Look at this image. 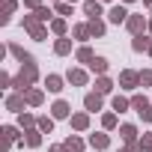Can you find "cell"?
I'll use <instances>...</instances> for the list:
<instances>
[{"label": "cell", "mask_w": 152, "mask_h": 152, "mask_svg": "<svg viewBox=\"0 0 152 152\" xmlns=\"http://www.w3.org/2000/svg\"><path fill=\"white\" fill-rule=\"evenodd\" d=\"M39 78V72H36V63H27V66H21V72L15 75V90L24 96L27 90H30V84Z\"/></svg>", "instance_id": "6da1fadb"}, {"label": "cell", "mask_w": 152, "mask_h": 152, "mask_svg": "<svg viewBox=\"0 0 152 152\" xmlns=\"http://www.w3.org/2000/svg\"><path fill=\"white\" fill-rule=\"evenodd\" d=\"M131 107H134L146 122H152V104H149V99H146V96H134V99H131Z\"/></svg>", "instance_id": "7a4b0ae2"}, {"label": "cell", "mask_w": 152, "mask_h": 152, "mask_svg": "<svg viewBox=\"0 0 152 152\" xmlns=\"http://www.w3.org/2000/svg\"><path fill=\"white\" fill-rule=\"evenodd\" d=\"M24 27H27V30H30V36H33V39H39V42L48 36V30L39 24V18H36V15H27V18H24Z\"/></svg>", "instance_id": "3957f363"}, {"label": "cell", "mask_w": 152, "mask_h": 152, "mask_svg": "<svg viewBox=\"0 0 152 152\" xmlns=\"http://www.w3.org/2000/svg\"><path fill=\"white\" fill-rule=\"evenodd\" d=\"M125 27H128L134 36H143V30H146V21H143V15H128Z\"/></svg>", "instance_id": "277c9868"}, {"label": "cell", "mask_w": 152, "mask_h": 152, "mask_svg": "<svg viewBox=\"0 0 152 152\" xmlns=\"http://www.w3.org/2000/svg\"><path fill=\"white\" fill-rule=\"evenodd\" d=\"M119 84H122L125 90H134V87L140 84V75H137V72H122V75H119Z\"/></svg>", "instance_id": "5b68a950"}, {"label": "cell", "mask_w": 152, "mask_h": 152, "mask_svg": "<svg viewBox=\"0 0 152 152\" xmlns=\"http://www.w3.org/2000/svg\"><path fill=\"white\" fill-rule=\"evenodd\" d=\"M51 113H54V119H66L69 113H72V107H69V102H54V107H51Z\"/></svg>", "instance_id": "8992f818"}, {"label": "cell", "mask_w": 152, "mask_h": 152, "mask_svg": "<svg viewBox=\"0 0 152 152\" xmlns=\"http://www.w3.org/2000/svg\"><path fill=\"white\" fill-rule=\"evenodd\" d=\"M84 107H87L90 113H96V110H102V96H99V93H90V96L84 99Z\"/></svg>", "instance_id": "52a82bcc"}, {"label": "cell", "mask_w": 152, "mask_h": 152, "mask_svg": "<svg viewBox=\"0 0 152 152\" xmlns=\"http://www.w3.org/2000/svg\"><path fill=\"white\" fill-rule=\"evenodd\" d=\"M107 18H110L113 24H122V21H128V9H125V6H113Z\"/></svg>", "instance_id": "ba28073f"}, {"label": "cell", "mask_w": 152, "mask_h": 152, "mask_svg": "<svg viewBox=\"0 0 152 152\" xmlns=\"http://www.w3.org/2000/svg\"><path fill=\"white\" fill-rule=\"evenodd\" d=\"M24 104H27V99H24V96H9V99H6V107H9V110H15V113H21V110H24Z\"/></svg>", "instance_id": "9c48e42d"}, {"label": "cell", "mask_w": 152, "mask_h": 152, "mask_svg": "<svg viewBox=\"0 0 152 152\" xmlns=\"http://www.w3.org/2000/svg\"><path fill=\"white\" fill-rule=\"evenodd\" d=\"M87 125H90V113H75V116H72V128L87 131Z\"/></svg>", "instance_id": "30bf717a"}, {"label": "cell", "mask_w": 152, "mask_h": 152, "mask_svg": "<svg viewBox=\"0 0 152 152\" xmlns=\"http://www.w3.org/2000/svg\"><path fill=\"white\" fill-rule=\"evenodd\" d=\"M84 12L90 15V21L93 18H99L102 15V3H99V0H87V3H84Z\"/></svg>", "instance_id": "8fae6325"}, {"label": "cell", "mask_w": 152, "mask_h": 152, "mask_svg": "<svg viewBox=\"0 0 152 152\" xmlns=\"http://www.w3.org/2000/svg\"><path fill=\"white\" fill-rule=\"evenodd\" d=\"M69 84H75V87H84V84H87V72H81V69H72V72H69Z\"/></svg>", "instance_id": "7c38bea8"}, {"label": "cell", "mask_w": 152, "mask_h": 152, "mask_svg": "<svg viewBox=\"0 0 152 152\" xmlns=\"http://www.w3.org/2000/svg\"><path fill=\"white\" fill-rule=\"evenodd\" d=\"M119 134H122V140H125L128 146H137V143H134V137H137V128H134V125H122Z\"/></svg>", "instance_id": "4fadbf2b"}, {"label": "cell", "mask_w": 152, "mask_h": 152, "mask_svg": "<svg viewBox=\"0 0 152 152\" xmlns=\"http://www.w3.org/2000/svg\"><path fill=\"white\" fill-rule=\"evenodd\" d=\"M90 146L93 149H107L110 140H107V134H90Z\"/></svg>", "instance_id": "5bb4252c"}, {"label": "cell", "mask_w": 152, "mask_h": 152, "mask_svg": "<svg viewBox=\"0 0 152 152\" xmlns=\"http://www.w3.org/2000/svg\"><path fill=\"white\" fill-rule=\"evenodd\" d=\"M45 87H48L51 93H60V90H63V78H60V75H48V78H45Z\"/></svg>", "instance_id": "9a60e30c"}, {"label": "cell", "mask_w": 152, "mask_h": 152, "mask_svg": "<svg viewBox=\"0 0 152 152\" xmlns=\"http://www.w3.org/2000/svg\"><path fill=\"white\" fill-rule=\"evenodd\" d=\"M63 146H66L69 152H84V140H78L75 134H72V137H66V143H63Z\"/></svg>", "instance_id": "2e32d148"}, {"label": "cell", "mask_w": 152, "mask_h": 152, "mask_svg": "<svg viewBox=\"0 0 152 152\" xmlns=\"http://www.w3.org/2000/svg\"><path fill=\"white\" fill-rule=\"evenodd\" d=\"M9 51H12V54H15V57H18V60H21L24 66H27V63H33V57H30V54H27L24 48H18V45H9Z\"/></svg>", "instance_id": "e0dca14e"}, {"label": "cell", "mask_w": 152, "mask_h": 152, "mask_svg": "<svg viewBox=\"0 0 152 152\" xmlns=\"http://www.w3.org/2000/svg\"><path fill=\"white\" fill-rule=\"evenodd\" d=\"M90 69H93L96 75H104V72H107V60H104V57H96V60L90 63Z\"/></svg>", "instance_id": "ac0fdd59"}, {"label": "cell", "mask_w": 152, "mask_h": 152, "mask_svg": "<svg viewBox=\"0 0 152 152\" xmlns=\"http://www.w3.org/2000/svg\"><path fill=\"white\" fill-rule=\"evenodd\" d=\"M110 90H113L110 78H99V81H96V93H99V96H104V93H110Z\"/></svg>", "instance_id": "d6986e66"}, {"label": "cell", "mask_w": 152, "mask_h": 152, "mask_svg": "<svg viewBox=\"0 0 152 152\" xmlns=\"http://www.w3.org/2000/svg\"><path fill=\"white\" fill-rule=\"evenodd\" d=\"M24 99H27V104H33V107H36V104H42V90H27V93H24Z\"/></svg>", "instance_id": "ffe728a7"}, {"label": "cell", "mask_w": 152, "mask_h": 152, "mask_svg": "<svg viewBox=\"0 0 152 152\" xmlns=\"http://www.w3.org/2000/svg\"><path fill=\"white\" fill-rule=\"evenodd\" d=\"M24 140H27V146H39L42 143V131H33L30 128V131H24Z\"/></svg>", "instance_id": "44dd1931"}, {"label": "cell", "mask_w": 152, "mask_h": 152, "mask_svg": "<svg viewBox=\"0 0 152 152\" xmlns=\"http://www.w3.org/2000/svg\"><path fill=\"white\" fill-rule=\"evenodd\" d=\"M90 33H93V36H104V21H102V18H93V21H90Z\"/></svg>", "instance_id": "7402d4cb"}, {"label": "cell", "mask_w": 152, "mask_h": 152, "mask_svg": "<svg viewBox=\"0 0 152 152\" xmlns=\"http://www.w3.org/2000/svg\"><path fill=\"white\" fill-rule=\"evenodd\" d=\"M149 42H152V39H146V36H134L131 48H134V51H149Z\"/></svg>", "instance_id": "603a6c76"}, {"label": "cell", "mask_w": 152, "mask_h": 152, "mask_svg": "<svg viewBox=\"0 0 152 152\" xmlns=\"http://www.w3.org/2000/svg\"><path fill=\"white\" fill-rule=\"evenodd\" d=\"M54 51H57V54L63 57V54H69V51H72V42H69V39H57V45H54Z\"/></svg>", "instance_id": "cb8c5ba5"}, {"label": "cell", "mask_w": 152, "mask_h": 152, "mask_svg": "<svg viewBox=\"0 0 152 152\" xmlns=\"http://www.w3.org/2000/svg\"><path fill=\"white\" fill-rule=\"evenodd\" d=\"M36 125H39V131H45V134H48V131L54 128V119H51V116H39V119H36Z\"/></svg>", "instance_id": "d4e9b609"}, {"label": "cell", "mask_w": 152, "mask_h": 152, "mask_svg": "<svg viewBox=\"0 0 152 152\" xmlns=\"http://www.w3.org/2000/svg\"><path fill=\"white\" fill-rule=\"evenodd\" d=\"M78 60H81V63H93L96 57H93V51H90V48L84 45V48H78Z\"/></svg>", "instance_id": "484cf974"}, {"label": "cell", "mask_w": 152, "mask_h": 152, "mask_svg": "<svg viewBox=\"0 0 152 152\" xmlns=\"http://www.w3.org/2000/svg\"><path fill=\"white\" fill-rule=\"evenodd\" d=\"M128 107H131V102H128V99H122V96H116V99H113V110H119V113H122V110H128Z\"/></svg>", "instance_id": "4316f807"}, {"label": "cell", "mask_w": 152, "mask_h": 152, "mask_svg": "<svg viewBox=\"0 0 152 152\" xmlns=\"http://www.w3.org/2000/svg\"><path fill=\"white\" fill-rule=\"evenodd\" d=\"M75 36H78V39H90L93 33H90V24H78V27H75Z\"/></svg>", "instance_id": "83f0119b"}, {"label": "cell", "mask_w": 152, "mask_h": 152, "mask_svg": "<svg viewBox=\"0 0 152 152\" xmlns=\"http://www.w3.org/2000/svg\"><path fill=\"white\" fill-rule=\"evenodd\" d=\"M140 152H152V131L140 137Z\"/></svg>", "instance_id": "f1b7e54d"}, {"label": "cell", "mask_w": 152, "mask_h": 152, "mask_svg": "<svg viewBox=\"0 0 152 152\" xmlns=\"http://www.w3.org/2000/svg\"><path fill=\"white\" fill-rule=\"evenodd\" d=\"M51 30L63 36V33H66V21H63V18H54V21H51Z\"/></svg>", "instance_id": "f546056e"}, {"label": "cell", "mask_w": 152, "mask_h": 152, "mask_svg": "<svg viewBox=\"0 0 152 152\" xmlns=\"http://www.w3.org/2000/svg\"><path fill=\"white\" fill-rule=\"evenodd\" d=\"M140 87H152V69L140 72Z\"/></svg>", "instance_id": "4dcf8cb0"}, {"label": "cell", "mask_w": 152, "mask_h": 152, "mask_svg": "<svg viewBox=\"0 0 152 152\" xmlns=\"http://www.w3.org/2000/svg\"><path fill=\"white\" fill-rule=\"evenodd\" d=\"M102 125H104V128H116V113H104Z\"/></svg>", "instance_id": "1f68e13d"}, {"label": "cell", "mask_w": 152, "mask_h": 152, "mask_svg": "<svg viewBox=\"0 0 152 152\" xmlns=\"http://www.w3.org/2000/svg\"><path fill=\"white\" fill-rule=\"evenodd\" d=\"M3 134H6V140H9V143H12V140H18V128H15V125H6V128H3Z\"/></svg>", "instance_id": "d6a6232c"}, {"label": "cell", "mask_w": 152, "mask_h": 152, "mask_svg": "<svg viewBox=\"0 0 152 152\" xmlns=\"http://www.w3.org/2000/svg\"><path fill=\"white\" fill-rule=\"evenodd\" d=\"M57 12H60V15H72V3H66V0H60V3H57Z\"/></svg>", "instance_id": "836d02e7"}, {"label": "cell", "mask_w": 152, "mask_h": 152, "mask_svg": "<svg viewBox=\"0 0 152 152\" xmlns=\"http://www.w3.org/2000/svg\"><path fill=\"white\" fill-rule=\"evenodd\" d=\"M36 18H39V21H48V18H51V9H48V6L36 9Z\"/></svg>", "instance_id": "e575fe53"}, {"label": "cell", "mask_w": 152, "mask_h": 152, "mask_svg": "<svg viewBox=\"0 0 152 152\" xmlns=\"http://www.w3.org/2000/svg\"><path fill=\"white\" fill-rule=\"evenodd\" d=\"M33 122H36V119H33V116H30V113H21V125H24V128H30V125H33Z\"/></svg>", "instance_id": "d590c367"}, {"label": "cell", "mask_w": 152, "mask_h": 152, "mask_svg": "<svg viewBox=\"0 0 152 152\" xmlns=\"http://www.w3.org/2000/svg\"><path fill=\"white\" fill-rule=\"evenodd\" d=\"M24 6H30V9H42V0H24Z\"/></svg>", "instance_id": "8d00e7d4"}, {"label": "cell", "mask_w": 152, "mask_h": 152, "mask_svg": "<svg viewBox=\"0 0 152 152\" xmlns=\"http://www.w3.org/2000/svg\"><path fill=\"white\" fill-rule=\"evenodd\" d=\"M51 152H69L66 146H51Z\"/></svg>", "instance_id": "74e56055"}, {"label": "cell", "mask_w": 152, "mask_h": 152, "mask_svg": "<svg viewBox=\"0 0 152 152\" xmlns=\"http://www.w3.org/2000/svg\"><path fill=\"white\" fill-rule=\"evenodd\" d=\"M122 152H140V143H137V146H128V149H122Z\"/></svg>", "instance_id": "f35d334b"}, {"label": "cell", "mask_w": 152, "mask_h": 152, "mask_svg": "<svg viewBox=\"0 0 152 152\" xmlns=\"http://www.w3.org/2000/svg\"><path fill=\"white\" fill-rule=\"evenodd\" d=\"M143 3H146V6H152V0H143Z\"/></svg>", "instance_id": "ab89813d"}, {"label": "cell", "mask_w": 152, "mask_h": 152, "mask_svg": "<svg viewBox=\"0 0 152 152\" xmlns=\"http://www.w3.org/2000/svg\"><path fill=\"white\" fill-rule=\"evenodd\" d=\"M149 54H152V42H149Z\"/></svg>", "instance_id": "60d3db41"}, {"label": "cell", "mask_w": 152, "mask_h": 152, "mask_svg": "<svg viewBox=\"0 0 152 152\" xmlns=\"http://www.w3.org/2000/svg\"><path fill=\"white\" fill-rule=\"evenodd\" d=\"M66 3H75V0H66Z\"/></svg>", "instance_id": "b9f144b4"}, {"label": "cell", "mask_w": 152, "mask_h": 152, "mask_svg": "<svg viewBox=\"0 0 152 152\" xmlns=\"http://www.w3.org/2000/svg\"><path fill=\"white\" fill-rule=\"evenodd\" d=\"M122 3H131V0H122Z\"/></svg>", "instance_id": "7bdbcfd3"}, {"label": "cell", "mask_w": 152, "mask_h": 152, "mask_svg": "<svg viewBox=\"0 0 152 152\" xmlns=\"http://www.w3.org/2000/svg\"><path fill=\"white\" fill-rule=\"evenodd\" d=\"M149 30H152V21H149Z\"/></svg>", "instance_id": "ee69618b"}]
</instances>
